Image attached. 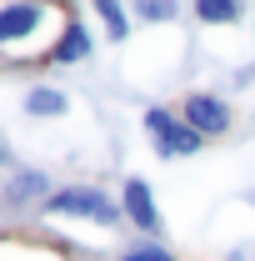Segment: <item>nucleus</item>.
Wrapping results in <instances>:
<instances>
[{
    "label": "nucleus",
    "instance_id": "nucleus-13",
    "mask_svg": "<svg viewBox=\"0 0 255 261\" xmlns=\"http://www.w3.org/2000/svg\"><path fill=\"white\" fill-rule=\"evenodd\" d=\"M255 256V246H230V251H225V261H250Z\"/></svg>",
    "mask_w": 255,
    "mask_h": 261
},
{
    "label": "nucleus",
    "instance_id": "nucleus-15",
    "mask_svg": "<svg viewBox=\"0 0 255 261\" xmlns=\"http://www.w3.org/2000/svg\"><path fill=\"white\" fill-rule=\"evenodd\" d=\"M0 201H5V196H0Z\"/></svg>",
    "mask_w": 255,
    "mask_h": 261
},
{
    "label": "nucleus",
    "instance_id": "nucleus-14",
    "mask_svg": "<svg viewBox=\"0 0 255 261\" xmlns=\"http://www.w3.org/2000/svg\"><path fill=\"white\" fill-rule=\"evenodd\" d=\"M5 161H10V151H5V146H0V166H5Z\"/></svg>",
    "mask_w": 255,
    "mask_h": 261
},
{
    "label": "nucleus",
    "instance_id": "nucleus-8",
    "mask_svg": "<svg viewBox=\"0 0 255 261\" xmlns=\"http://www.w3.org/2000/svg\"><path fill=\"white\" fill-rule=\"evenodd\" d=\"M245 5L240 0H195L190 5V20L195 25H215V31H230V25H245Z\"/></svg>",
    "mask_w": 255,
    "mask_h": 261
},
{
    "label": "nucleus",
    "instance_id": "nucleus-2",
    "mask_svg": "<svg viewBox=\"0 0 255 261\" xmlns=\"http://www.w3.org/2000/svg\"><path fill=\"white\" fill-rule=\"evenodd\" d=\"M45 216H75V221H95V226H120L125 211L115 196H105L100 186H60L50 191V201L40 206Z\"/></svg>",
    "mask_w": 255,
    "mask_h": 261
},
{
    "label": "nucleus",
    "instance_id": "nucleus-10",
    "mask_svg": "<svg viewBox=\"0 0 255 261\" xmlns=\"http://www.w3.org/2000/svg\"><path fill=\"white\" fill-rule=\"evenodd\" d=\"M95 15L105 20V35L120 45V40H130V31H135V10L130 5H120V0H95Z\"/></svg>",
    "mask_w": 255,
    "mask_h": 261
},
{
    "label": "nucleus",
    "instance_id": "nucleus-12",
    "mask_svg": "<svg viewBox=\"0 0 255 261\" xmlns=\"http://www.w3.org/2000/svg\"><path fill=\"white\" fill-rule=\"evenodd\" d=\"M115 261H180L165 241H130L125 251H115Z\"/></svg>",
    "mask_w": 255,
    "mask_h": 261
},
{
    "label": "nucleus",
    "instance_id": "nucleus-1",
    "mask_svg": "<svg viewBox=\"0 0 255 261\" xmlns=\"http://www.w3.org/2000/svg\"><path fill=\"white\" fill-rule=\"evenodd\" d=\"M140 126H145L150 151H155L160 161H190V156L205 151V141H200V136L180 121V111H170V106H145V111H140Z\"/></svg>",
    "mask_w": 255,
    "mask_h": 261
},
{
    "label": "nucleus",
    "instance_id": "nucleus-7",
    "mask_svg": "<svg viewBox=\"0 0 255 261\" xmlns=\"http://www.w3.org/2000/svg\"><path fill=\"white\" fill-rule=\"evenodd\" d=\"M0 196H5L10 206H30V201H40V206H45V201H50V176H45V171H35V166H20Z\"/></svg>",
    "mask_w": 255,
    "mask_h": 261
},
{
    "label": "nucleus",
    "instance_id": "nucleus-9",
    "mask_svg": "<svg viewBox=\"0 0 255 261\" xmlns=\"http://www.w3.org/2000/svg\"><path fill=\"white\" fill-rule=\"evenodd\" d=\"M65 111H70V96L55 91V86L25 91V116H35V121H55V116H65Z\"/></svg>",
    "mask_w": 255,
    "mask_h": 261
},
{
    "label": "nucleus",
    "instance_id": "nucleus-4",
    "mask_svg": "<svg viewBox=\"0 0 255 261\" xmlns=\"http://www.w3.org/2000/svg\"><path fill=\"white\" fill-rule=\"evenodd\" d=\"M120 211H125V221L145 241H160V231H165V211H160L155 191H150V181L145 176H125V186H120Z\"/></svg>",
    "mask_w": 255,
    "mask_h": 261
},
{
    "label": "nucleus",
    "instance_id": "nucleus-3",
    "mask_svg": "<svg viewBox=\"0 0 255 261\" xmlns=\"http://www.w3.org/2000/svg\"><path fill=\"white\" fill-rule=\"evenodd\" d=\"M175 111H180V121L200 141H220V136L235 130V100L225 96V91H185Z\"/></svg>",
    "mask_w": 255,
    "mask_h": 261
},
{
    "label": "nucleus",
    "instance_id": "nucleus-11",
    "mask_svg": "<svg viewBox=\"0 0 255 261\" xmlns=\"http://www.w3.org/2000/svg\"><path fill=\"white\" fill-rule=\"evenodd\" d=\"M130 10H135L140 25H170V20H180L190 5H175V0H140V5H130Z\"/></svg>",
    "mask_w": 255,
    "mask_h": 261
},
{
    "label": "nucleus",
    "instance_id": "nucleus-6",
    "mask_svg": "<svg viewBox=\"0 0 255 261\" xmlns=\"http://www.w3.org/2000/svg\"><path fill=\"white\" fill-rule=\"evenodd\" d=\"M90 50H95V35H90V25L80 20V10H65L60 40L45 50V61H50V65H80V61H90Z\"/></svg>",
    "mask_w": 255,
    "mask_h": 261
},
{
    "label": "nucleus",
    "instance_id": "nucleus-5",
    "mask_svg": "<svg viewBox=\"0 0 255 261\" xmlns=\"http://www.w3.org/2000/svg\"><path fill=\"white\" fill-rule=\"evenodd\" d=\"M45 20H50V10H45V5H30V0H20V5H0V45L40 40V35L50 31Z\"/></svg>",
    "mask_w": 255,
    "mask_h": 261
}]
</instances>
